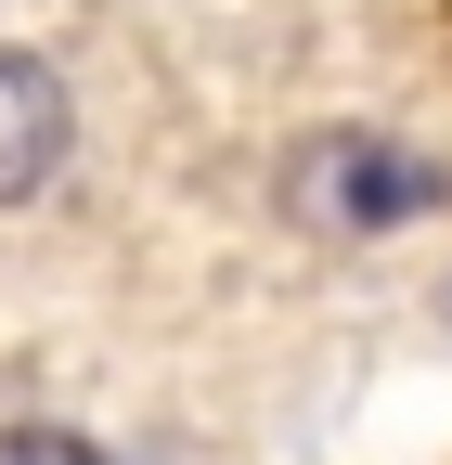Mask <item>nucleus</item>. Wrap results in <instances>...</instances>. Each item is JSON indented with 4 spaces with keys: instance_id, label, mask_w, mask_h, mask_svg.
Masks as SVG:
<instances>
[{
    "instance_id": "f257e3e1",
    "label": "nucleus",
    "mask_w": 452,
    "mask_h": 465,
    "mask_svg": "<svg viewBox=\"0 0 452 465\" xmlns=\"http://www.w3.org/2000/svg\"><path fill=\"white\" fill-rule=\"evenodd\" d=\"M285 207H310L323 232H388V220L439 207V168L414 143H388V130H310L285 155Z\"/></svg>"
},
{
    "instance_id": "f03ea898",
    "label": "nucleus",
    "mask_w": 452,
    "mask_h": 465,
    "mask_svg": "<svg viewBox=\"0 0 452 465\" xmlns=\"http://www.w3.org/2000/svg\"><path fill=\"white\" fill-rule=\"evenodd\" d=\"M52 168H65V78L26 65V52H0V207L39 194Z\"/></svg>"
},
{
    "instance_id": "7ed1b4c3",
    "label": "nucleus",
    "mask_w": 452,
    "mask_h": 465,
    "mask_svg": "<svg viewBox=\"0 0 452 465\" xmlns=\"http://www.w3.org/2000/svg\"><path fill=\"white\" fill-rule=\"evenodd\" d=\"M0 465H103L78 427H0Z\"/></svg>"
}]
</instances>
